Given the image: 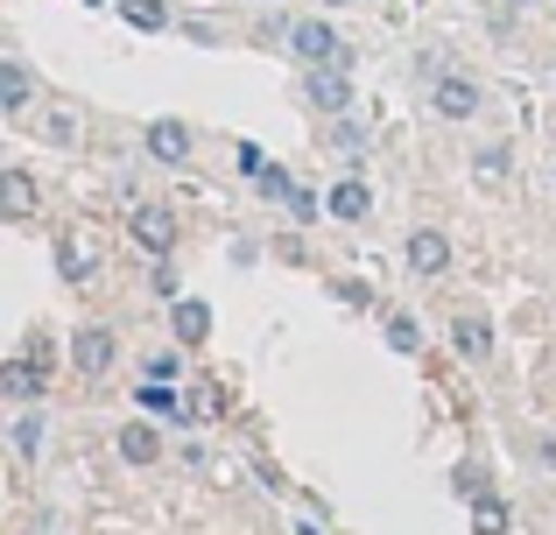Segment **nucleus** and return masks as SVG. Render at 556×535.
<instances>
[{
	"mask_svg": "<svg viewBox=\"0 0 556 535\" xmlns=\"http://www.w3.org/2000/svg\"><path fill=\"white\" fill-rule=\"evenodd\" d=\"M121 14L135 28H163V8H155V0H121Z\"/></svg>",
	"mask_w": 556,
	"mask_h": 535,
	"instance_id": "17",
	"label": "nucleus"
},
{
	"mask_svg": "<svg viewBox=\"0 0 556 535\" xmlns=\"http://www.w3.org/2000/svg\"><path fill=\"white\" fill-rule=\"evenodd\" d=\"M472 528H479V535H507V508H501L493 494H479V500H472Z\"/></svg>",
	"mask_w": 556,
	"mask_h": 535,
	"instance_id": "14",
	"label": "nucleus"
},
{
	"mask_svg": "<svg viewBox=\"0 0 556 535\" xmlns=\"http://www.w3.org/2000/svg\"><path fill=\"white\" fill-rule=\"evenodd\" d=\"M50 141H78V113L71 106H50Z\"/></svg>",
	"mask_w": 556,
	"mask_h": 535,
	"instance_id": "20",
	"label": "nucleus"
},
{
	"mask_svg": "<svg viewBox=\"0 0 556 535\" xmlns=\"http://www.w3.org/2000/svg\"><path fill=\"white\" fill-rule=\"evenodd\" d=\"M204 331H212V310H204V303H177V339L198 345Z\"/></svg>",
	"mask_w": 556,
	"mask_h": 535,
	"instance_id": "13",
	"label": "nucleus"
},
{
	"mask_svg": "<svg viewBox=\"0 0 556 535\" xmlns=\"http://www.w3.org/2000/svg\"><path fill=\"white\" fill-rule=\"evenodd\" d=\"M71 359H78L85 373H106L113 367V331L106 324H85L78 339H71Z\"/></svg>",
	"mask_w": 556,
	"mask_h": 535,
	"instance_id": "5",
	"label": "nucleus"
},
{
	"mask_svg": "<svg viewBox=\"0 0 556 535\" xmlns=\"http://www.w3.org/2000/svg\"><path fill=\"white\" fill-rule=\"evenodd\" d=\"M64 275H71V282L92 275V247H85V240H71V247H64Z\"/></svg>",
	"mask_w": 556,
	"mask_h": 535,
	"instance_id": "18",
	"label": "nucleus"
},
{
	"mask_svg": "<svg viewBox=\"0 0 556 535\" xmlns=\"http://www.w3.org/2000/svg\"><path fill=\"white\" fill-rule=\"evenodd\" d=\"M0 387H8V395H36V387H42V367H28V359H14V367L0 373Z\"/></svg>",
	"mask_w": 556,
	"mask_h": 535,
	"instance_id": "15",
	"label": "nucleus"
},
{
	"mask_svg": "<svg viewBox=\"0 0 556 535\" xmlns=\"http://www.w3.org/2000/svg\"><path fill=\"white\" fill-rule=\"evenodd\" d=\"M430 106L444 113V120H472V113H479V85L472 78H437Z\"/></svg>",
	"mask_w": 556,
	"mask_h": 535,
	"instance_id": "3",
	"label": "nucleus"
},
{
	"mask_svg": "<svg viewBox=\"0 0 556 535\" xmlns=\"http://www.w3.org/2000/svg\"><path fill=\"white\" fill-rule=\"evenodd\" d=\"M0 106H8V113H22V106H28V71L14 64V56L0 64Z\"/></svg>",
	"mask_w": 556,
	"mask_h": 535,
	"instance_id": "12",
	"label": "nucleus"
},
{
	"mask_svg": "<svg viewBox=\"0 0 556 535\" xmlns=\"http://www.w3.org/2000/svg\"><path fill=\"white\" fill-rule=\"evenodd\" d=\"M388 345H394V353H416V345H422V331L408 324V317H394V324H388Z\"/></svg>",
	"mask_w": 556,
	"mask_h": 535,
	"instance_id": "19",
	"label": "nucleus"
},
{
	"mask_svg": "<svg viewBox=\"0 0 556 535\" xmlns=\"http://www.w3.org/2000/svg\"><path fill=\"white\" fill-rule=\"evenodd\" d=\"M149 155H155V163H184V155H190V135H184L177 120H155L149 127Z\"/></svg>",
	"mask_w": 556,
	"mask_h": 535,
	"instance_id": "9",
	"label": "nucleus"
},
{
	"mask_svg": "<svg viewBox=\"0 0 556 535\" xmlns=\"http://www.w3.org/2000/svg\"><path fill=\"white\" fill-rule=\"evenodd\" d=\"M325 8H345V0H325Z\"/></svg>",
	"mask_w": 556,
	"mask_h": 535,
	"instance_id": "22",
	"label": "nucleus"
},
{
	"mask_svg": "<svg viewBox=\"0 0 556 535\" xmlns=\"http://www.w3.org/2000/svg\"><path fill=\"white\" fill-rule=\"evenodd\" d=\"M311 99H317L325 113H345V106H353V85L339 78V64H317V71H311Z\"/></svg>",
	"mask_w": 556,
	"mask_h": 535,
	"instance_id": "7",
	"label": "nucleus"
},
{
	"mask_svg": "<svg viewBox=\"0 0 556 535\" xmlns=\"http://www.w3.org/2000/svg\"><path fill=\"white\" fill-rule=\"evenodd\" d=\"M127 226H135V240L149 254H169V247H177V219H169V205H135V219H127Z\"/></svg>",
	"mask_w": 556,
	"mask_h": 535,
	"instance_id": "2",
	"label": "nucleus"
},
{
	"mask_svg": "<svg viewBox=\"0 0 556 535\" xmlns=\"http://www.w3.org/2000/svg\"><path fill=\"white\" fill-rule=\"evenodd\" d=\"M254 177H261V198H296V183H289V169H268V163H261Z\"/></svg>",
	"mask_w": 556,
	"mask_h": 535,
	"instance_id": "16",
	"label": "nucleus"
},
{
	"mask_svg": "<svg viewBox=\"0 0 556 535\" xmlns=\"http://www.w3.org/2000/svg\"><path fill=\"white\" fill-rule=\"evenodd\" d=\"M325 212H331V219H367V212H374V191L359 177H339V183H331V198H325Z\"/></svg>",
	"mask_w": 556,
	"mask_h": 535,
	"instance_id": "6",
	"label": "nucleus"
},
{
	"mask_svg": "<svg viewBox=\"0 0 556 535\" xmlns=\"http://www.w3.org/2000/svg\"><path fill=\"white\" fill-rule=\"evenodd\" d=\"M408 268H416V275H444V268H451V240L437 233V226L408 233Z\"/></svg>",
	"mask_w": 556,
	"mask_h": 535,
	"instance_id": "4",
	"label": "nucleus"
},
{
	"mask_svg": "<svg viewBox=\"0 0 556 535\" xmlns=\"http://www.w3.org/2000/svg\"><path fill=\"white\" fill-rule=\"evenodd\" d=\"M14 444H22V451H36V444H42V416H22V423H14Z\"/></svg>",
	"mask_w": 556,
	"mask_h": 535,
	"instance_id": "21",
	"label": "nucleus"
},
{
	"mask_svg": "<svg viewBox=\"0 0 556 535\" xmlns=\"http://www.w3.org/2000/svg\"><path fill=\"white\" fill-rule=\"evenodd\" d=\"M0 191H8V212H14V219H28V212H36V183H28V169H8V177H0Z\"/></svg>",
	"mask_w": 556,
	"mask_h": 535,
	"instance_id": "11",
	"label": "nucleus"
},
{
	"mask_svg": "<svg viewBox=\"0 0 556 535\" xmlns=\"http://www.w3.org/2000/svg\"><path fill=\"white\" fill-rule=\"evenodd\" d=\"M451 345H458L465 359H493V324L486 317H458V324H451Z\"/></svg>",
	"mask_w": 556,
	"mask_h": 535,
	"instance_id": "8",
	"label": "nucleus"
},
{
	"mask_svg": "<svg viewBox=\"0 0 556 535\" xmlns=\"http://www.w3.org/2000/svg\"><path fill=\"white\" fill-rule=\"evenodd\" d=\"M289 50H296L303 64H345L339 28H331V22H296V28H289Z\"/></svg>",
	"mask_w": 556,
	"mask_h": 535,
	"instance_id": "1",
	"label": "nucleus"
},
{
	"mask_svg": "<svg viewBox=\"0 0 556 535\" xmlns=\"http://www.w3.org/2000/svg\"><path fill=\"white\" fill-rule=\"evenodd\" d=\"M155 451H163V444H155L149 423H127L121 430V458H127V466H155Z\"/></svg>",
	"mask_w": 556,
	"mask_h": 535,
	"instance_id": "10",
	"label": "nucleus"
}]
</instances>
